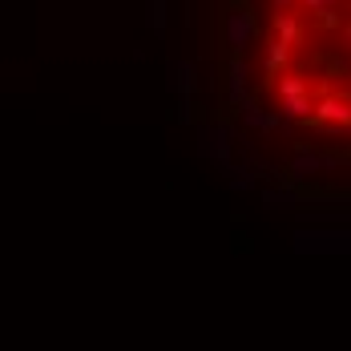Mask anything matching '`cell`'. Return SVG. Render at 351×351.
Listing matches in <instances>:
<instances>
[{"mask_svg":"<svg viewBox=\"0 0 351 351\" xmlns=\"http://www.w3.org/2000/svg\"><path fill=\"white\" fill-rule=\"evenodd\" d=\"M258 85L287 125L351 141V0H263Z\"/></svg>","mask_w":351,"mask_h":351,"instance_id":"obj_1","label":"cell"}]
</instances>
